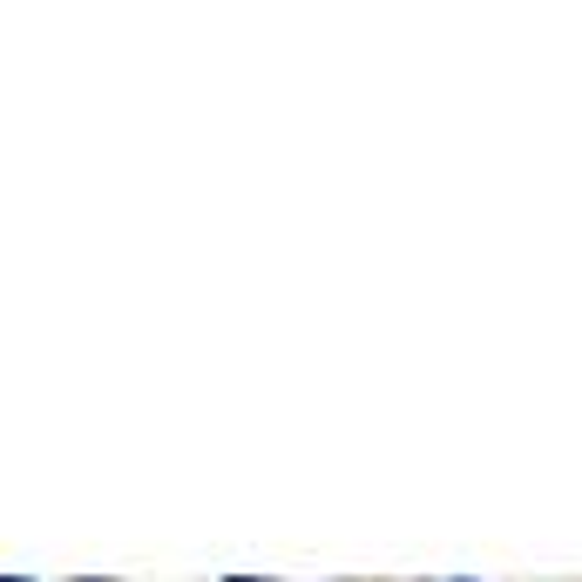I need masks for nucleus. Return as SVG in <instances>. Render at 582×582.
<instances>
[{
	"label": "nucleus",
	"mask_w": 582,
	"mask_h": 582,
	"mask_svg": "<svg viewBox=\"0 0 582 582\" xmlns=\"http://www.w3.org/2000/svg\"><path fill=\"white\" fill-rule=\"evenodd\" d=\"M230 582H251V575H230Z\"/></svg>",
	"instance_id": "f257e3e1"
},
{
	"label": "nucleus",
	"mask_w": 582,
	"mask_h": 582,
	"mask_svg": "<svg viewBox=\"0 0 582 582\" xmlns=\"http://www.w3.org/2000/svg\"><path fill=\"white\" fill-rule=\"evenodd\" d=\"M460 582H475V575H460Z\"/></svg>",
	"instance_id": "f03ea898"
}]
</instances>
